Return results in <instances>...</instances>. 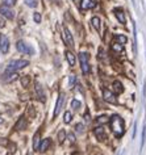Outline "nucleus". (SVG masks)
<instances>
[{"label":"nucleus","instance_id":"nucleus-1","mask_svg":"<svg viewBox=\"0 0 146 155\" xmlns=\"http://www.w3.org/2000/svg\"><path fill=\"white\" fill-rule=\"evenodd\" d=\"M109 125H111V129L114 133L116 137H121L124 134V130H125V125H124V120H122L120 116L117 114H113L112 117L109 118Z\"/></svg>","mask_w":146,"mask_h":155},{"label":"nucleus","instance_id":"nucleus-2","mask_svg":"<svg viewBox=\"0 0 146 155\" xmlns=\"http://www.w3.org/2000/svg\"><path fill=\"white\" fill-rule=\"evenodd\" d=\"M29 66V61H25V59H18V61H12L11 63L8 64V67L5 70V74L7 72H13V71H17V70H21Z\"/></svg>","mask_w":146,"mask_h":155},{"label":"nucleus","instance_id":"nucleus-3","mask_svg":"<svg viewBox=\"0 0 146 155\" xmlns=\"http://www.w3.org/2000/svg\"><path fill=\"white\" fill-rule=\"evenodd\" d=\"M16 48H17L18 51H20V53H24V54H33V53H34V50H33L32 46L28 45V44H26V42H24V41H17Z\"/></svg>","mask_w":146,"mask_h":155},{"label":"nucleus","instance_id":"nucleus-4","mask_svg":"<svg viewBox=\"0 0 146 155\" xmlns=\"http://www.w3.org/2000/svg\"><path fill=\"white\" fill-rule=\"evenodd\" d=\"M0 15L4 16L5 18H8V20H13L15 18V12L11 9V7H7L4 4L0 5Z\"/></svg>","mask_w":146,"mask_h":155},{"label":"nucleus","instance_id":"nucleus-5","mask_svg":"<svg viewBox=\"0 0 146 155\" xmlns=\"http://www.w3.org/2000/svg\"><path fill=\"white\" fill-rule=\"evenodd\" d=\"M9 50V40L4 34H0V51L3 54H7Z\"/></svg>","mask_w":146,"mask_h":155},{"label":"nucleus","instance_id":"nucleus-6","mask_svg":"<svg viewBox=\"0 0 146 155\" xmlns=\"http://www.w3.org/2000/svg\"><path fill=\"white\" fill-rule=\"evenodd\" d=\"M103 97H104L105 101H108L111 104H117V97L113 92L108 91L107 88H103Z\"/></svg>","mask_w":146,"mask_h":155},{"label":"nucleus","instance_id":"nucleus-7","mask_svg":"<svg viewBox=\"0 0 146 155\" xmlns=\"http://www.w3.org/2000/svg\"><path fill=\"white\" fill-rule=\"evenodd\" d=\"M63 103H65V94H61V95H59V97H58V100H57V104H55L54 118L59 114V112H61V109H62V107H63Z\"/></svg>","mask_w":146,"mask_h":155},{"label":"nucleus","instance_id":"nucleus-8","mask_svg":"<svg viewBox=\"0 0 146 155\" xmlns=\"http://www.w3.org/2000/svg\"><path fill=\"white\" fill-rule=\"evenodd\" d=\"M63 40H65V42H66V45L71 46V48L74 46V38H72L70 30H68L67 28H63Z\"/></svg>","mask_w":146,"mask_h":155},{"label":"nucleus","instance_id":"nucleus-9","mask_svg":"<svg viewBox=\"0 0 146 155\" xmlns=\"http://www.w3.org/2000/svg\"><path fill=\"white\" fill-rule=\"evenodd\" d=\"M4 78H3V79H4V82H15V80L17 79L18 78V74L16 72V71H13V72H7V74H4V75H3Z\"/></svg>","mask_w":146,"mask_h":155},{"label":"nucleus","instance_id":"nucleus-10","mask_svg":"<svg viewBox=\"0 0 146 155\" xmlns=\"http://www.w3.org/2000/svg\"><path fill=\"white\" fill-rule=\"evenodd\" d=\"M36 94L38 96V99L41 100L42 103H45V100H46V96H45V92H44V88H42L41 84H36Z\"/></svg>","mask_w":146,"mask_h":155},{"label":"nucleus","instance_id":"nucleus-11","mask_svg":"<svg viewBox=\"0 0 146 155\" xmlns=\"http://www.w3.org/2000/svg\"><path fill=\"white\" fill-rule=\"evenodd\" d=\"M95 135L98 137V139H101V141L105 138V130H104V127H103L101 125L95 127Z\"/></svg>","mask_w":146,"mask_h":155},{"label":"nucleus","instance_id":"nucleus-12","mask_svg":"<svg viewBox=\"0 0 146 155\" xmlns=\"http://www.w3.org/2000/svg\"><path fill=\"white\" fill-rule=\"evenodd\" d=\"M26 127V118L24 116H21L20 118H18V121L16 122V125H15V129L16 130H24Z\"/></svg>","mask_w":146,"mask_h":155},{"label":"nucleus","instance_id":"nucleus-13","mask_svg":"<svg viewBox=\"0 0 146 155\" xmlns=\"http://www.w3.org/2000/svg\"><path fill=\"white\" fill-rule=\"evenodd\" d=\"M50 143H51V141L49 138H46V139H44L41 143H40V146H38V151H41V153H45L46 150L49 149V146H50Z\"/></svg>","mask_w":146,"mask_h":155},{"label":"nucleus","instance_id":"nucleus-14","mask_svg":"<svg viewBox=\"0 0 146 155\" xmlns=\"http://www.w3.org/2000/svg\"><path fill=\"white\" fill-rule=\"evenodd\" d=\"M95 7V3L92 0H82L80 2V8L82 9H91Z\"/></svg>","mask_w":146,"mask_h":155},{"label":"nucleus","instance_id":"nucleus-15","mask_svg":"<svg viewBox=\"0 0 146 155\" xmlns=\"http://www.w3.org/2000/svg\"><path fill=\"white\" fill-rule=\"evenodd\" d=\"M116 17H117V20L120 21V24H125V22H126L125 13L122 12L121 9H116Z\"/></svg>","mask_w":146,"mask_h":155},{"label":"nucleus","instance_id":"nucleus-16","mask_svg":"<svg viewBox=\"0 0 146 155\" xmlns=\"http://www.w3.org/2000/svg\"><path fill=\"white\" fill-rule=\"evenodd\" d=\"M65 55H66V59L68 62V64H70V66L75 64V55L71 51H66V53H65Z\"/></svg>","mask_w":146,"mask_h":155},{"label":"nucleus","instance_id":"nucleus-17","mask_svg":"<svg viewBox=\"0 0 146 155\" xmlns=\"http://www.w3.org/2000/svg\"><path fill=\"white\" fill-rule=\"evenodd\" d=\"M38 146H40V131H37L33 137V149L38 150Z\"/></svg>","mask_w":146,"mask_h":155},{"label":"nucleus","instance_id":"nucleus-18","mask_svg":"<svg viewBox=\"0 0 146 155\" xmlns=\"http://www.w3.org/2000/svg\"><path fill=\"white\" fill-rule=\"evenodd\" d=\"M91 24H92V26H94L96 30H99V29H100V18L96 17V16L92 17L91 18Z\"/></svg>","mask_w":146,"mask_h":155},{"label":"nucleus","instance_id":"nucleus-19","mask_svg":"<svg viewBox=\"0 0 146 155\" xmlns=\"http://www.w3.org/2000/svg\"><path fill=\"white\" fill-rule=\"evenodd\" d=\"M71 120H72V114H71V112H65V114H63V122L65 124H70L71 122Z\"/></svg>","mask_w":146,"mask_h":155},{"label":"nucleus","instance_id":"nucleus-20","mask_svg":"<svg viewBox=\"0 0 146 155\" xmlns=\"http://www.w3.org/2000/svg\"><path fill=\"white\" fill-rule=\"evenodd\" d=\"M113 88H114V91L116 92H118V94H121L122 91H124V88H122V84L120 83V82H113Z\"/></svg>","mask_w":146,"mask_h":155},{"label":"nucleus","instance_id":"nucleus-21","mask_svg":"<svg viewBox=\"0 0 146 155\" xmlns=\"http://www.w3.org/2000/svg\"><path fill=\"white\" fill-rule=\"evenodd\" d=\"M25 2V4L30 7V8H36L37 4H38V0H24Z\"/></svg>","mask_w":146,"mask_h":155},{"label":"nucleus","instance_id":"nucleus-22","mask_svg":"<svg viewBox=\"0 0 146 155\" xmlns=\"http://www.w3.org/2000/svg\"><path fill=\"white\" fill-rule=\"evenodd\" d=\"M88 59H90V55H88L87 53H80V54H79V61H80V63H83V62H88Z\"/></svg>","mask_w":146,"mask_h":155},{"label":"nucleus","instance_id":"nucleus-23","mask_svg":"<svg viewBox=\"0 0 146 155\" xmlns=\"http://www.w3.org/2000/svg\"><path fill=\"white\" fill-rule=\"evenodd\" d=\"M80 105H82V104H80L79 100H75V99H74V100L71 101V108H72L74 110H78L79 108H80Z\"/></svg>","mask_w":146,"mask_h":155},{"label":"nucleus","instance_id":"nucleus-24","mask_svg":"<svg viewBox=\"0 0 146 155\" xmlns=\"http://www.w3.org/2000/svg\"><path fill=\"white\" fill-rule=\"evenodd\" d=\"M82 64V71H83V74H87L90 72V64H88V62H83V63H80Z\"/></svg>","mask_w":146,"mask_h":155},{"label":"nucleus","instance_id":"nucleus-25","mask_svg":"<svg viewBox=\"0 0 146 155\" xmlns=\"http://www.w3.org/2000/svg\"><path fill=\"white\" fill-rule=\"evenodd\" d=\"M141 147H144L145 141H146V125H144V129H142V135H141Z\"/></svg>","mask_w":146,"mask_h":155},{"label":"nucleus","instance_id":"nucleus-26","mask_svg":"<svg viewBox=\"0 0 146 155\" xmlns=\"http://www.w3.org/2000/svg\"><path fill=\"white\" fill-rule=\"evenodd\" d=\"M75 131L78 134H82L84 131V125H83V124H76V125H75Z\"/></svg>","mask_w":146,"mask_h":155},{"label":"nucleus","instance_id":"nucleus-27","mask_svg":"<svg viewBox=\"0 0 146 155\" xmlns=\"http://www.w3.org/2000/svg\"><path fill=\"white\" fill-rule=\"evenodd\" d=\"M114 37H116V40L120 42V44H125V42L128 41V38H126L125 36H121V34H116Z\"/></svg>","mask_w":146,"mask_h":155},{"label":"nucleus","instance_id":"nucleus-28","mask_svg":"<svg viewBox=\"0 0 146 155\" xmlns=\"http://www.w3.org/2000/svg\"><path fill=\"white\" fill-rule=\"evenodd\" d=\"M58 139H59V143H62L65 139H66V131L65 130H61L58 133Z\"/></svg>","mask_w":146,"mask_h":155},{"label":"nucleus","instance_id":"nucleus-29","mask_svg":"<svg viewBox=\"0 0 146 155\" xmlns=\"http://www.w3.org/2000/svg\"><path fill=\"white\" fill-rule=\"evenodd\" d=\"M109 120L107 116H100V117H98V124H100V125H103V124H107Z\"/></svg>","mask_w":146,"mask_h":155},{"label":"nucleus","instance_id":"nucleus-30","mask_svg":"<svg viewBox=\"0 0 146 155\" xmlns=\"http://www.w3.org/2000/svg\"><path fill=\"white\" fill-rule=\"evenodd\" d=\"M76 83V76L75 75H70V79H68V84H70V88H74Z\"/></svg>","mask_w":146,"mask_h":155},{"label":"nucleus","instance_id":"nucleus-31","mask_svg":"<svg viewBox=\"0 0 146 155\" xmlns=\"http://www.w3.org/2000/svg\"><path fill=\"white\" fill-rule=\"evenodd\" d=\"M21 84H22V87H28V84H29V76H22L21 78Z\"/></svg>","mask_w":146,"mask_h":155},{"label":"nucleus","instance_id":"nucleus-32","mask_svg":"<svg viewBox=\"0 0 146 155\" xmlns=\"http://www.w3.org/2000/svg\"><path fill=\"white\" fill-rule=\"evenodd\" d=\"M3 4L7 5V7H12L15 5V3H16V0H2Z\"/></svg>","mask_w":146,"mask_h":155},{"label":"nucleus","instance_id":"nucleus-33","mask_svg":"<svg viewBox=\"0 0 146 155\" xmlns=\"http://www.w3.org/2000/svg\"><path fill=\"white\" fill-rule=\"evenodd\" d=\"M33 20H34V22H37V24H40L41 22V15L38 13V12H36L33 15Z\"/></svg>","mask_w":146,"mask_h":155},{"label":"nucleus","instance_id":"nucleus-34","mask_svg":"<svg viewBox=\"0 0 146 155\" xmlns=\"http://www.w3.org/2000/svg\"><path fill=\"white\" fill-rule=\"evenodd\" d=\"M112 49L116 50V51H121V50H122V44H113Z\"/></svg>","mask_w":146,"mask_h":155},{"label":"nucleus","instance_id":"nucleus-35","mask_svg":"<svg viewBox=\"0 0 146 155\" xmlns=\"http://www.w3.org/2000/svg\"><path fill=\"white\" fill-rule=\"evenodd\" d=\"M84 121H87V122L91 121V116H90V112H88V110L84 113Z\"/></svg>","mask_w":146,"mask_h":155},{"label":"nucleus","instance_id":"nucleus-36","mask_svg":"<svg viewBox=\"0 0 146 155\" xmlns=\"http://www.w3.org/2000/svg\"><path fill=\"white\" fill-rule=\"evenodd\" d=\"M99 58H100V59H104V50L103 49L99 50Z\"/></svg>","mask_w":146,"mask_h":155},{"label":"nucleus","instance_id":"nucleus-37","mask_svg":"<svg viewBox=\"0 0 146 155\" xmlns=\"http://www.w3.org/2000/svg\"><path fill=\"white\" fill-rule=\"evenodd\" d=\"M11 154H15V153H16V145H13V143H12V145H11Z\"/></svg>","mask_w":146,"mask_h":155},{"label":"nucleus","instance_id":"nucleus-38","mask_svg":"<svg viewBox=\"0 0 146 155\" xmlns=\"http://www.w3.org/2000/svg\"><path fill=\"white\" fill-rule=\"evenodd\" d=\"M68 139H70V142H71V143H74V142H75V137H74V134H68Z\"/></svg>","mask_w":146,"mask_h":155},{"label":"nucleus","instance_id":"nucleus-39","mask_svg":"<svg viewBox=\"0 0 146 155\" xmlns=\"http://www.w3.org/2000/svg\"><path fill=\"white\" fill-rule=\"evenodd\" d=\"M4 26H5L4 20H2V18H0V28H4Z\"/></svg>","mask_w":146,"mask_h":155},{"label":"nucleus","instance_id":"nucleus-40","mask_svg":"<svg viewBox=\"0 0 146 155\" xmlns=\"http://www.w3.org/2000/svg\"><path fill=\"white\" fill-rule=\"evenodd\" d=\"M55 3H57L58 5H61V3H62V2H61V0H55Z\"/></svg>","mask_w":146,"mask_h":155},{"label":"nucleus","instance_id":"nucleus-41","mask_svg":"<svg viewBox=\"0 0 146 155\" xmlns=\"http://www.w3.org/2000/svg\"><path fill=\"white\" fill-rule=\"evenodd\" d=\"M3 122H4V120H3V118H0V124H3Z\"/></svg>","mask_w":146,"mask_h":155},{"label":"nucleus","instance_id":"nucleus-42","mask_svg":"<svg viewBox=\"0 0 146 155\" xmlns=\"http://www.w3.org/2000/svg\"><path fill=\"white\" fill-rule=\"evenodd\" d=\"M26 155H33V153H28V154H26Z\"/></svg>","mask_w":146,"mask_h":155}]
</instances>
